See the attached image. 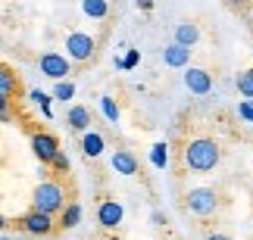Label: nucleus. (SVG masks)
I'll return each instance as SVG.
<instances>
[{"label":"nucleus","mask_w":253,"mask_h":240,"mask_svg":"<svg viewBox=\"0 0 253 240\" xmlns=\"http://www.w3.org/2000/svg\"><path fill=\"white\" fill-rule=\"evenodd\" d=\"M82 13L91 19H106L110 16V3L106 0H82Z\"/></svg>","instance_id":"17"},{"label":"nucleus","mask_w":253,"mask_h":240,"mask_svg":"<svg viewBox=\"0 0 253 240\" xmlns=\"http://www.w3.org/2000/svg\"><path fill=\"white\" fill-rule=\"evenodd\" d=\"M122 203L119 200H100V206H97V225L103 228V231H116V228L122 225Z\"/></svg>","instance_id":"7"},{"label":"nucleus","mask_w":253,"mask_h":240,"mask_svg":"<svg viewBox=\"0 0 253 240\" xmlns=\"http://www.w3.org/2000/svg\"><path fill=\"white\" fill-rule=\"evenodd\" d=\"M235 112H238L241 122H250V125H253V100H238Z\"/></svg>","instance_id":"24"},{"label":"nucleus","mask_w":253,"mask_h":240,"mask_svg":"<svg viewBox=\"0 0 253 240\" xmlns=\"http://www.w3.org/2000/svg\"><path fill=\"white\" fill-rule=\"evenodd\" d=\"M69 128L72 131H87L91 128V112H87L84 106H72L69 109Z\"/></svg>","instance_id":"16"},{"label":"nucleus","mask_w":253,"mask_h":240,"mask_svg":"<svg viewBox=\"0 0 253 240\" xmlns=\"http://www.w3.org/2000/svg\"><path fill=\"white\" fill-rule=\"evenodd\" d=\"M207 240H231V237H228V234H210Z\"/></svg>","instance_id":"29"},{"label":"nucleus","mask_w":253,"mask_h":240,"mask_svg":"<svg viewBox=\"0 0 253 240\" xmlns=\"http://www.w3.org/2000/svg\"><path fill=\"white\" fill-rule=\"evenodd\" d=\"M22 228H25V234H35V237H47L56 228L53 222V215H47V212H38V209H32V212H25L22 215Z\"/></svg>","instance_id":"8"},{"label":"nucleus","mask_w":253,"mask_h":240,"mask_svg":"<svg viewBox=\"0 0 253 240\" xmlns=\"http://www.w3.org/2000/svg\"><path fill=\"white\" fill-rule=\"evenodd\" d=\"M184 209H188L191 215H200L207 218L219 209V194L212 187H191L188 197H184Z\"/></svg>","instance_id":"3"},{"label":"nucleus","mask_w":253,"mask_h":240,"mask_svg":"<svg viewBox=\"0 0 253 240\" xmlns=\"http://www.w3.org/2000/svg\"><path fill=\"white\" fill-rule=\"evenodd\" d=\"M82 225V206L79 203H66L63 206V212H60V228H79Z\"/></svg>","instance_id":"15"},{"label":"nucleus","mask_w":253,"mask_h":240,"mask_svg":"<svg viewBox=\"0 0 253 240\" xmlns=\"http://www.w3.org/2000/svg\"><path fill=\"white\" fill-rule=\"evenodd\" d=\"M184 88H188L191 94H210L212 91V75L207 72V69H197V66H184Z\"/></svg>","instance_id":"9"},{"label":"nucleus","mask_w":253,"mask_h":240,"mask_svg":"<svg viewBox=\"0 0 253 240\" xmlns=\"http://www.w3.org/2000/svg\"><path fill=\"white\" fill-rule=\"evenodd\" d=\"M6 225H9V222H6V218H3V215H0V231H3V228H6Z\"/></svg>","instance_id":"31"},{"label":"nucleus","mask_w":253,"mask_h":240,"mask_svg":"<svg viewBox=\"0 0 253 240\" xmlns=\"http://www.w3.org/2000/svg\"><path fill=\"white\" fill-rule=\"evenodd\" d=\"M181 156H184V166L194 171H212L222 159V150L212 137H194V140H188Z\"/></svg>","instance_id":"1"},{"label":"nucleus","mask_w":253,"mask_h":240,"mask_svg":"<svg viewBox=\"0 0 253 240\" xmlns=\"http://www.w3.org/2000/svg\"><path fill=\"white\" fill-rule=\"evenodd\" d=\"M50 166H53L56 171H69V156H66V153L60 150V153H56V156L50 159Z\"/></svg>","instance_id":"26"},{"label":"nucleus","mask_w":253,"mask_h":240,"mask_svg":"<svg viewBox=\"0 0 253 240\" xmlns=\"http://www.w3.org/2000/svg\"><path fill=\"white\" fill-rule=\"evenodd\" d=\"M197 41H200V28L194 25V22H178V25H175V44L194 47Z\"/></svg>","instance_id":"13"},{"label":"nucleus","mask_w":253,"mask_h":240,"mask_svg":"<svg viewBox=\"0 0 253 240\" xmlns=\"http://www.w3.org/2000/svg\"><path fill=\"white\" fill-rule=\"evenodd\" d=\"M150 222H153V225H166V215H163V212H153Z\"/></svg>","instance_id":"27"},{"label":"nucleus","mask_w":253,"mask_h":240,"mask_svg":"<svg viewBox=\"0 0 253 240\" xmlns=\"http://www.w3.org/2000/svg\"><path fill=\"white\" fill-rule=\"evenodd\" d=\"M138 63H141V50H128V53L122 56V60H116V69H125V72H131Z\"/></svg>","instance_id":"23"},{"label":"nucleus","mask_w":253,"mask_h":240,"mask_svg":"<svg viewBox=\"0 0 253 240\" xmlns=\"http://www.w3.org/2000/svg\"><path fill=\"white\" fill-rule=\"evenodd\" d=\"M63 206H66V190H63V184H56V181H41V184L35 187L32 209L47 212V215H60Z\"/></svg>","instance_id":"2"},{"label":"nucleus","mask_w":253,"mask_h":240,"mask_svg":"<svg viewBox=\"0 0 253 240\" xmlns=\"http://www.w3.org/2000/svg\"><path fill=\"white\" fill-rule=\"evenodd\" d=\"M28 100H35L38 106H41L44 119H53V109H50V100H53V97H50V94H44V91H38V88H35L32 94H28Z\"/></svg>","instance_id":"20"},{"label":"nucleus","mask_w":253,"mask_h":240,"mask_svg":"<svg viewBox=\"0 0 253 240\" xmlns=\"http://www.w3.org/2000/svg\"><path fill=\"white\" fill-rule=\"evenodd\" d=\"M225 3H231V6H241V3H244V0H225Z\"/></svg>","instance_id":"30"},{"label":"nucleus","mask_w":253,"mask_h":240,"mask_svg":"<svg viewBox=\"0 0 253 240\" xmlns=\"http://www.w3.org/2000/svg\"><path fill=\"white\" fill-rule=\"evenodd\" d=\"M0 94H3V97H9V100L19 94V78H16V72L9 69V66H3V63H0Z\"/></svg>","instance_id":"14"},{"label":"nucleus","mask_w":253,"mask_h":240,"mask_svg":"<svg viewBox=\"0 0 253 240\" xmlns=\"http://www.w3.org/2000/svg\"><path fill=\"white\" fill-rule=\"evenodd\" d=\"M38 66H41V75H47L50 81H66V75L72 72V63L69 56L56 53V50H47L41 53V60H38Z\"/></svg>","instance_id":"5"},{"label":"nucleus","mask_w":253,"mask_h":240,"mask_svg":"<svg viewBox=\"0 0 253 240\" xmlns=\"http://www.w3.org/2000/svg\"><path fill=\"white\" fill-rule=\"evenodd\" d=\"M235 88H238V94H241L244 100H253V69H244V72L238 75Z\"/></svg>","instance_id":"18"},{"label":"nucleus","mask_w":253,"mask_h":240,"mask_svg":"<svg viewBox=\"0 0 253 240\" xmlns=\"http://www.w3.org/2000/svg\"><path fill=\"white\" fill-rule=\"evenodd\" d=\"M138 6L144 9V13H150V9H153V0H138Z\"/></svg>","instance_id":"28"},{"label":"nucleus","mask_w":253,"mask_h":240,"mask_svg":"<svg viewBox=\"0 0 253 240\" xmlns=\"http://www.w3.org/2000/svg\"><path fill=\"white\" fill-rule=\"evenodd\" d=\"M100 109H103V116H106V122H119V106H116V100L113 97H100Z\"/></svg>","instance_id":"22"},{"label":"nucleus","mask_w":253,"mask_h":240,"mask_svg":"<svg viewBox=\"0 0 253 240\" xmlns=\"http://www.w3.org/2000/svg\"><path fill=\"white\" fill-rule=\"evenodd\" d=\"M110 162H113L116 175H125V178L138 175V159H134V153H128V150H116Z\"/></svg>","instance_id":"12"},{"label":"nucleus","mask_w":253,"mask_h":240,"mask_svg":"<svg viewBox=\"0 0 253 240\" xmlns=\"http://www.w3.org/2000/svg\"><path fill=\"white\" fill-rule=\"evenodd\" d=\"M32 153L44 162V166H50V159L60 153V140H56L50 131H35L32 134Z\"/></svg>","instance_id":"6"},{"label":"nucleus","mask_w":253,"mask_h":240,"mask_svg":"<svg viewBox=\"0 0 253 240\" xmlns=\"http://www.w3.org/2000/svg\"><path fill=\"white\" fill-rule=\"evenodd\" d=\"M163 63L172 66V69H184V66L191 63V47H181V44H169L163 47Z\"/></svg>","instance_id":"10"},{"label":"nucleus","mask_w":253,"mask_h":240,"mask_svg":"<svg viewBox=\"0 0 253 240\" xmlns=\"http://www.w3.org/2000/svg\"><path fill=\"white\" fill-rule=\"evenodd\" d=\"M103 150H106V140H103V134L100 131H82V153L87 159H97V156H103Z\"/></svg>","instance_id":"11"},{"label":"nucleus","mask_w":253,"mask_h":240,"mask_svg":"<svg viewBox=\"0 0 253 240\" xmlns=\"http://www.w3.org/2000/svg\"><path fill=\"white\" fill-rule=\"evenodd\" d=\"M9 106H13V100L0 94V122H9V119H13V109H9Z\"/></svg>","instance_id":"25"},{"label":"nucleus","mask_w":253,"mask_h":240,"mask_svg":"<svg viewBox=\"0 0 253 240\" xmlns=\"http://www.w3.org/2000/svg\"><path fill=\"white\" fill-rule=\"evenodd\" d=\"M50 97H53V100H72V97H75V84H72V81H56Z\"/></svg>","instance_id":"21"},{"label":"nucleus","mask_w":253,"mask_h":240,"mask_svg":"<svg viewBox=\"0 0 253 240\" xmlns=\"http://www.w3.org/2000/svg\"><path fill=\"white\" fill-rule=\"evenodd\" d=\"M97 50V41L91 34L84 32H72L66 37V56H69V63H87Z\"/></svg>","instance_id":"4"},{"label":"nucleus","mask_w":253,"mask_h":240,"mask_svg":"<svg viewBox=\"0 0 253 240\" xmlns=\"http://www.w3.org/2000/svg\"><path fill=\"white\" fill-rule=\"evenodd\" d=\"M150 162H153V169H166V162H169V143H166V140L153 143V150H150Z\"/></svg>","instance_id":"19"}]
</instances>
